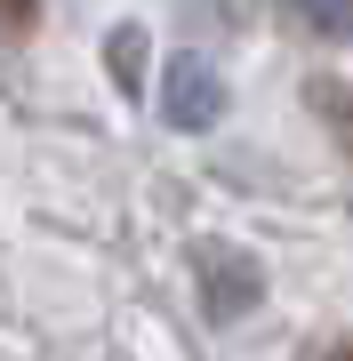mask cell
Instances as JSON below:
<instances>
[{
	"instance_id": "obj_4",
	"label": "cell",
	"mask_w": 353,
	"mask_h": 361,
	"mask_svg": "<svg viewBox=\"0 0 353 361\" xmlns=\"http://www.w3.org/2000/svg\"><path fill=\"white\" fill-rule=\"evenodd\" d=\"M281 16L314 40H353V0H281Z\"/></svg>"
},
{
	"instance_id": "obj_7",
	"label": "cell",
	"mask_w": 353,
	"mask_h": 361,
	"mask_svg": "<svg viewBox=\"0 0 353 361\" xmlns=\"http://www.w3.org/2000/svg\"><path fill=\"white\" fill-rule=\"evenodd\" d=\"M321 361H353V337H337V345H321Z\"/></svg>"
},
{
	"instance_id": "obj_1",
	"label": "cell",
	"mask_w": 353,
	"mask_h": 361,
	"mask_svg": "<svg viewBox=\"0 0 353 361\" xmlns=\"http://www.w3.org/2000/svg\"><path fill=\"white\" fill-rule=\"evenodd\" d=\"M193 273H201V305H209V322H241V313L265 297V265L249 257V249L193 241Z\"/></svg>"
},
{
	"instance_id": "obj_3",
	"label": "cell",
	"mask_w": 353,
	"mask_h": 361,
	"mask_svg": "<svg viewBox=\"0 0 353 361\" xmlns=\"http://www.w3.org/2000/svg\"><path fill=\"white\" fill-rule=\"evenodd\" d=\"M305 104H314V113H321V129L329 137H337V153H345V169H353V89H345V80H305Z\"/></svg>"
},
{
	"instance_id": "obj_5",
	"label": "cell",
	"mask_w": 353,
	"mask_h": 361,
	"mask_svg": "<svg viewBox=\"0 0 353 361\" xmlns=\"http://www.w3.org/2000/svg\"><path fill=\"white\" fill-rule=\"evenodd\" d=\"M105 65H113V80H120V89H137V80H144V25H113Z\"/></svg>"
},
{
	"instance_id": "obj_2",
	"label": "cell",
	"mask_w": 353,
	"mask_h": 361,
	"mask_svg": "<svg viewBox=\"0 0 353 361\" xmlns=\"http://www.w3.org/2000/svg\"><path fill=\"white\" fill-rule=\"evenodd\" d=\"M161 121L169 129H217L225 121V73L209 56H169V73H161Z\"/></svg>"
},
{
	"instance_id": "obj_6",
	"label": "cell",
	"mask_w": 353,
	"mask_h": 361,
	"mask_svg": "<svg viewBox=\"0 0 353 361\" xmlns=\"http://www.w3.org/2000/svg\"><path fill=\"white\" fill-rule=\"evenodd\" d=\"M40 16V0H0V25H32Z\"/></svg>"
}]
</instances>
